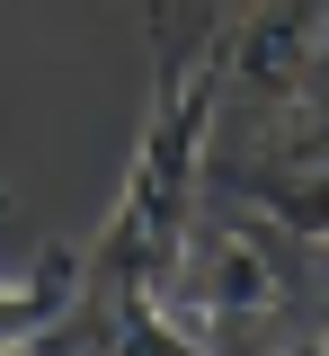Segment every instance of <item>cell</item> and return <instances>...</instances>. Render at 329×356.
<instances>
[{
	"label": "cell",
	"instance_id": "cell-4",
	"mask_svg": "<svg viewBox=\"0 0 329 356\" xmlns=\"http://www.w3.org/2000/svg\"><path fill=\"white\" fill-rule=\"evenodd\" d=\"M285 356H329V312H321V321H312V330H303V339H294Z\"/></svg>",
	"mask_w": 329,
	"mask_h": 356
},
{
	"label": "cell",
	"instance_id": "cell-2",
	"mask_svg": "<svg viewBox=\"0 0 329 356\" xmlns=\"http://www.w3.org/2000/svg\"><path fill=\"white\" fill-rule=\"evenodd\" d=\"M81 303V250H36L27 267H0V356L45 348Z\"/></svg>",
	"mask_w": 329,
	"mask_h": 356
},
{
	"label": "cell",
	"instance_id": "cell-1",
	"mask_svg": "<svg viewBox=\"0 0 329 356\" xmlns=\"http://www.w3.org/2000/svg\"><path fill=\"white\" fill-rule=\"evenodd\" d=\"M151 303L196 356H285L329 312V241L267 214L249 187L205 178Z\"/></svg>",
	"mask_w": 329,
	"mask_h": 356
},
{
	"label": "cell",
	"instance_id": "cell-3",
	"mask_svg": "<svg viewBox=\"0 0 329 356\" xmlns=\"http://www.w3.org/2000/svg\"><path fill=\"white\" fill-rule=\"evenodd\" d=\"M258 161H329V98H321V107H312L294 134H285L276 152H258Z\"/></svg>",
	"mask_w": 329,
	"mask_h": 356
}]
</instances>
